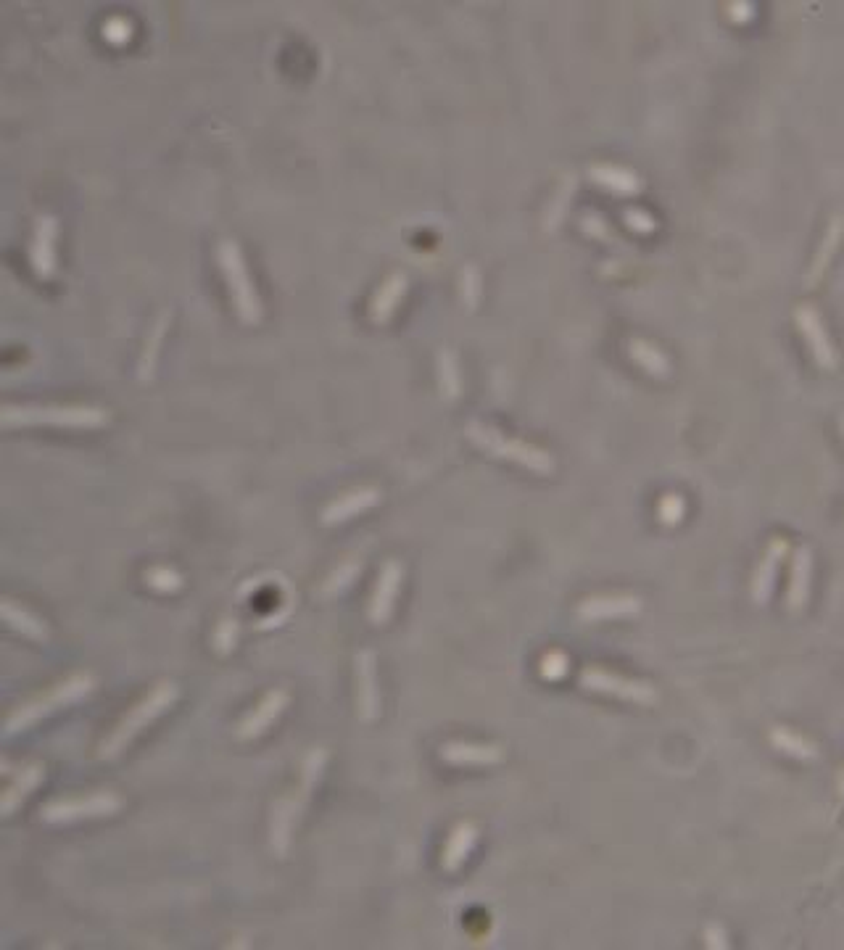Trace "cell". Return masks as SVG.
<instances>
[{
  "label": "cell",
  "instance_id": "836d02e7",
  "mask_svg": "<svg viewBox=\"0 0 844 950\" xmlns=\"http://www.w3.org/2000/svg\"><path fill=\"white\" fill-rule=\"evenodd\" d=\"M583 230H586L589 235H594V238H602V241L618 243V238L610 233V227L604 225L597 214H586V217H583Z\"/></svg>",
  "mask_w": 844,
  "mask_h": 950
},
{
  "label": "cell",
  "instance_id": "8d00e7d4",
  "mask_svg": "<svg viewBox=\"0 0 844 950\" xmlns=\"http://www.w3.org/2000/svg\"><path fill=\"white\" fill-rule=\"evenodd\" d=\"M752 11H755V8H752L750 3H734V6H728V16H731V19H736V22H744V19H750Z\"/></svg>",
  "mask_w": 844,
  "mask_h": 950
},
{
  "label": "cell",
  "instance_id": "7402d4cb",
  "mask_svg": "<svg viewBox=\"0 0 844 950\" xmlns=\"http://www.w3.org/2000/svg\"><path fill=\"white\" fill-rule=\"evenodd\" d=\"M475 842H478V826L470 824V821H462L452 829L449 834V840H446L444 855H441V863H444L446 871H457L462 863L467 861V855L470 850L475 848Z\"/></svg>",
  "mask_w": 844,
  "mask_h": 950
},
{
  "label": "cell",
  "instance_id": "ba28073f",
  "mask_svg": "<svg viewBox=\"0 0 844 950\" xmlns=\"http://www.w3.org/2000/svg\"><path fill=\"white\" fill-rule=\"evenodd\" d=\"M578 681H581V687L591 689V692H604V695L620 697V700L639 702V705H655L657 702L655 687H649L644 681L626 679V676H620V673L604 671V668H597V665L583 668V671L578 673Z\"/></svg>",
  "mask_w": 844,
  "mask_h": 950
},
{
  "label": "cell",
  "instance_id": "484cf974",
  "mask_svg": "<svg viewBox=\"0 0 844 950\" xmlns=\"http://www.w3.org/2000/svg\"><path fill=\"white\" fill-rule=\"evenodd\" d=\"M768 737H771V742L779 747L781 753L794 755V758H802V760L818 758V745L810 742L808 737L797 734V731L786 729V726H773Z\"/></svg>",
  "mask_w": 844,
  "mask_h": 950
},
{
  "label": "cell",
  "instance_id": "ac0fdd59",
  "mask_svg": "<svg viewBox=\"0 0 844 950\" xmlns=\"http://www.w3.org/2000/svg\"><path fill=\"white\" fill-rule=\"evenodd\" d=\"M43 779V763H24V766H19V771H16L11 784H8V790L3 792V816H11V813L37 790V784L43 782Z\"/></svg>",
  "mask_w": 844,
  "mask_h": 950
},
{
  "label": "cell",
  "instance_id": "9a60e30c",
  "mask_svg": "<svg viewBox=\"0 0 844 950\" xmlns=\"http://www.w3.org/2000/svg\"><path fill=\"white\" fill-rule=\"evenodd\" d=\"M56 220L53 217H40L35 227V238L30 246V262L40 278H51L56 270Z\"/></svg>",
  "mask_w": 844,
  "mask_h": 950
},
{
  "label": "cell",
  "instance_id": "d6a6232c",
  "mask_svg": "<svg viewBox=\"0 0 844 950\" xmlns=\"http://www.w3.org/2000/svg\"><path fill=\"white\" fill-rule=\"evenodd\" d=\"M541 671H544L546 679H560L568 671V658L560 655V652H552V655H546L544 665H541Z\"/></svg>",
  "mask_w": 844,
  "mask_h": 950
},
{
  "label": "cell",
  "instance_id": "cb8c5ba5",
  "mask_svg": "<svg viewBox=\"0 0 844 950\" xmlns=\"http://www.w3.org/2000/svg\"><path fill=\"white\" fill-rule=\"evenodd\" d=\"M628 354H631L633 362L644 367L649 375H655V378H668L670 375V359L665 357L657 346L647 344V341H641V338H633V341H628Z\"/></svg>",
  "mask_w": 844,
  "mask_h": 950
},
{
  "label": "cell",
  "instance_id": "e575fe53",
  "mask_svg": "<svg viewBox=\"0 0 844 950\" xmlns=\"http://www.w3.org/2000/svg\"><path fill=\"white\" fill-rule=\"evenodd\" d=\"M726 940H728V937H726V932H723L721 924H710V927L705 929V943H707V948L726 950V948H728Z\"/></svg>",
  "mask_w": 844,
  "mask_h": 950
},
{
  "label": "cell",
  "instance_id": "1f68e13d",
  "mask_svg": "<svg viewBox=\"0 0 844 950\" xmlns=\"http://www.w3.org/2000/svg\"><path fill=\"white\" fill-rule=\"evenodd\" d=\"M623 220H626L628 227H633L636 233H652V230L657 227V222H655V217H652V214H647L644 209H633V206L623 212Z\"/></svg>",
  "mask_w": 844,
  "mask_h": 950
},
{
  "label": "cell",
  "instance_id": "74e56055",
  "mask_svg": "<svg viewBox=\"0 0 844 950\" xmlns=\"http://www.w3.org/2000/svg\"><path fill=\"white\" fill-rule=\"evenodd\" d=\"M839 795L844 797V774H842V782H839Z\"/></svg>",
  "mask_w": 844,
  "mask_h": 950
},
{
  "label": "cell",
  "instance_id": "f35d334b",
  "mask_svg": "<svg viewBox=\"0 0 844 950\" xmlns=\"http://www.w3.org/2000/svg\"><path fill=\"white\" fill-rule=\"evenodd\" d=\"M842 433H844V415H842Z\"/></svg>",
  "mask_w": 844,
  "mask_h": 950
},
{
  "label": "cell",
  "instance_id": "277c9868",
  "mask_svg": "<svg viewBox=\"0 0 844 950\" xmlns=\"http://www.w3.org/2000/svg\"><path fill=\"white\" fill-rule=\"evenodd\" d=\"M0 420L6 428L16 425H59V428H98L109 423V412L101 407H3Z\"/></svg>",
  "mask_w": 844,
  "mask_h": 950
},
{
  "label": "cell",
  "instance_id": "ffe728a7",
  "mask_svg": "<svg viewBox=\"0 0 844 950\" xmlns=\"http://www.w3.org/2000/svg\"><path fill=\"white\" fill-rule=\"evenodd\" d=\"M842 238H844V214H837V217L829 222V227H826L821 249H818L813 264H810L808 275H805V288H815V285L821 283L823 272L829 270L831 259H834V254H837Z\"/></svg>",
  "mask_w": 844,
  "mask_h": 950
},
{
  "label": "cell",
  "instance_id": "44dd1931",
  "mask_svg": "<svg viewBox=\"0 0 844 950\" xmlns=\"http://www.w3.org/2000/svg\"><path fill=\"white\" fill-rule=\"evenodd\" d=\"M0 607H3V618H6V623L14 631L30 636V639H35V642H48V639H51V631H48V626H45V621L40 618V615H35L32 610L19 605V602L8 600V597L3 600V605Z\"/></svg>",
  "mask_w": 844,
  "mask_h": 950
},
{
  "label": "cell",
  "instance_id": "e0dca14e",
  "mask_svg": "<svg viewBox=\"0 0 844 950\" xmlns=\"http://www.w3.org/2000/svg\"><path fill=\"white\" fill-rule=\"evenodd\" d=\"M380 491L372 489V486H364V489H354L349 494H343V497L333 499L325 510H322V523L325 526H335V523H343V520L354 518L359 512H364L367 507L378 505Z\"/></svg>",
  "mask_w": 844,
  "mask_h": 950
},
{
  "label": "cell",
  "instance_id": "d6986e66",
  "mask_svg": "<svg viewBox=\"0 0 844 950\" xmlns=\"http://www.w3.org/2000/svg\"><path fill=\"white\" fill-rule=\"evenodd\" d=\"M441 758L452 766H491L504 758L502 747L470 745V742H446L441 747Z\"/></svg>",
  "mask_w": 844,
  "mask_h": 950
},
{
  "label": "cell",
  "instance_id": "6da1fadb",
  "mask_svg": "<svg viewBox=\"0 0 844 950\" xmlns=\"http://www.w3.org/2000/svg\"><path fill=\"white\" fill-rule=\"evenodd\" d=\"M325 766H328V750H325V747H312V750L306 753L304 763H301L299 784L272 805L270 848L277 858H285V853L291 848L293 829H296L301 813H304V808L309 805V800H312V792L317 790Z\"/></svg>",
  "mask_w": 844,
  "mask_h": 950
},
{
  "label": "cell",
  "instance_id": "4dcf8cb0",
  "mask_svg": "<svg viewBox=\"0 0 844 950\" xmlns=\"http://www.w3.org/2000/svg\"><path fill=\"white\" fill-rule=\"evenodd\" d=\"M146 584L159 592H175L182 586V578L169 568H151L146 570Z\"/></svg>",
  "mask_w": 844,
  "mask_h": 950
},
{
  "label": "cell",
  "instance_id": "4316f807",
  "mask_svg": "<svg viewBox=\"0 0 844 950\" xmlns=\"http://www.w3.org/2000/svg\"><path fill=\"white\" fill-rule=\"evenodd\" d=\"M438 375H441V388L449 399L459 396V373H457V359L449 349L438 354Z\"/></svg>",
  "mask_w": 844,
  "mask_h": 950
},
{
  "label": "cell",
  "instance_id": "f546056e",
  "mask_svg": "<svg viewBox=\"0 0 844 950\" xmlns=\"http://www.w3.org/2000/svg\"><path fill=\"white\" fill-rule=\"evenodd\" d=\"M684 512H686V502H684V497H678V494H665L660 507H657L660 523H665V526H676V523H681Z\"/></svg>",
  "mask_w": 844,
  "mask_h": 950
},
{
  "label": "cell",
  "instance_id": "f1b7e54d",
  "mask_svg": "<svg viewBox=\"0 0 844 950\" xmlns=\"http://www.w3.org/2000/svg\"><path fill=\"white\" fill-rule=\"evenodd\" d=\"M235 644H238V621L235 618H222L214 634H211V647L219 655H230L235 650Z\"/></svg>",
  "mask_w": 844,
  "mask_h": 950
},
{
  "label": "cell",
  "instance_id": "d4e9b609",
  "mask_svg": "<svg viewBox=\"0 0 844 950\" xmlns=\"http://www.w3.org/2000/svg\"><path fill=\"white\" fill-rule=\"evenodd\" d=\"M591 177H594L599 185H604V188L615 190V193H623V196H633V193H639L641 190L639 177L623 167L597 164V167H591Z\"/></svg>",
  "mask_w": 844,
  "mask_h": 950
},
{
  "label": "cell",
  "instance_id": "5bb4252c",
  "mask_svg": "<svg viewBox=\"0 0 844 950\" xmlns=\"http://www.w3.org/2000/svg\"><path fill=\"white\" fill-rule=\"evenodd\" d=\"M641 610V600L633 594H607V597H589L578 605V618L583 621H604V618H623Z\"/></svg>",
  "mask_w": 844,
  "mask_h": 950
},
{
  "label": "cell",
  "instance_id": "83f0119b",
  "mask_svg": "<svg viewBox=\"0 0 844 950\" xmlns=\"http://www.w3.org/2000/svg\"><path fill=\"white\" fill-rule=\"evenodd\" d=\"M169 315H161L159 322L153 325L151 338L146 341V351H143V359H140V378H151L153 365H156V354H159L161 338H164V325H167Z\"/></svg>",
  "mask_w": 844,
  "mask_h": 950
},
{
  "label": "cell",
  "instance_id": "8992f818",
  "mask_svg": "<svg viewBox=\"0 0 844 950\" xmlns=\"http://www.w3.org/2000/svg\"><path fill=\"white\" fill-rule=\"evenodd\" d=\"M217 254L219 264H222V270H225L227 283H230V293H233L238 315H241L243 322L254 325V322L262 320V304H259V296H256L254 291V283L248 278L241 249H238L233 241H219Z\"/></svg>",
  "mask_w": 844,
  "mask_h": 950
},
{
  "label": "cell",
  "instance_id": "8fae6325",
  "mask_svg": "<svg viewBox=\"0 0 844 950\" xmlns=\"http://www.w3.org/2000/svg\"><path fill=\"white\" fill-rule=\"evenodd\" d=\"M357 713L362 721H375L380 713L378 658L372 650L357 652Z\"/></svg>",
  "mask_w": 844,
  "mask_h": 950
},
{
  "label": "cell",
  "instance_id": "7a4b0ae2",
  "mask_svg": "<svg viewBox=\"0 0 844 950\" xmlns=\"http://www.w3.org/2000/svg\"><path fill=\"white\" fill-rule=\"evenodd\" d=\"M177 695H180V689H177L175 681H161V684H156V687H153L143 700L135 702V705L124 713L122 721L111 729L109 737L103 739L101 750H98V758L101 760L117 758L124 747L130 745L132 739L138 737L140 731L146 729L148 724H153L164 710H169L172 705H175Z\"/></svg>",
  "mask_w": 844,
  "mask_h": 950
},
{
  "label": "cell",
  "instance_id": "d590c367",
  "mask_svg": "<svg viewBox=\"0 0 844 950\" xmlns=\"http://www.w3.org/2000/svg\"><path fill=\"white\" fill-rule=\"evenodd\" d=\"M462 283H465V291H470V299H467V304L473 307L475 299H478V283H481V280H478V272H475V267H467V270L462 272Z\"/></svg>",
  "mask_w": 844,
  "mask_h": 950
},
{
  "label": "cell",
  "instance_id": "7c38bea8",
  "mask_svg": "<svg viewBox=\"0 0 844 950\" xmlns=\"http://www.w3.org/2000/svg\"><path fill=\"white\" fill-rule=\"evenodd\" d=\"M288 700H291L288 689H283V687L270 689V692L259 700V705H256L254 710H248L246 716H243V721L238 724V737L241 739L262 737L264 731L270 729L277 718H280V713L288 708Z\"/></svg>",
  "mask_w": 844,
  "mask_h": 950
},
{
  "label": "cell",
  "instance_id": "4fadbf2b",
  "mask_svg": "<svg viewBox=\"0 0 844 950\" xmlns=\"http://www.w3.org/2000/svg\"><path fill=\"white\" fill-rule=\"evenodd\" d=\"M786 552H789V544H786V539H779V536L765 549L763 560H760L755 576H752V600H755V605L763 607L765 602L771 600L773 584H776V576H779L781 560L786 557Z\"/></svg>",
  "mask_w": 844,
  "mask_h": 950
},
{
  "label": "cell",
  "instance_id": "3957f363",
  "mask_svg": "<svg viewBox=\"0 0 844 950\" xmlns=\"http://www.w3.org/2000/svg\"><path fill=\"white\" fill-rule=\"evenodd\" d=\"M95 679L90 673H74L69 679L59 681V684H53L51 689H45L40 695H35L32 700L22 702L19 708L8 716L6 721V734L8 737H14L19 731L30 729L32 724H37L40 718L51 716L59 708H66V705H72L80 697H85L93 689Z\"/></svg>",
  "mask_w": 844,
  "mask_h": 950
},
{
  "label": "cell",
  "instance_id": "5b68a950",
  "mask_svg": "<svg viewBox=\"0 0 844 950\" xmlns=\"http://www.w3.org/2000/svg\"><path fill=\"white\" fill-rule=\"evenodd\" d=\"M467 436H470L473 444L486 449L488 454L517 462V465H523V468L533 470V473L549 475L554 470L552 454H546L544 449L528 444V441L510 439V436H504V433L496 431V428H488V425L475 423L473 420V423L467 425Z\"/></svg>",
  "mask_w": 844,
  "mask_h": 950
},
{
  "label": "cell",
  "instance_id": "603a6c76",
  "mask_svg": "<svg viewBox=\"0 0 844 950\" xmlns=\"http://www.w3.org/2000/svg\"><path fill=\"white\" fill-rule=\"evenodd\" d=\"M404 291H407V275H401V272L391 275L386 283L380 285V291L375 293V299H372V307H370L372 322L383 325V322L391 320L393 309L399 307Z\"/></svg>",
  "mask_w": 844,
  "mask_h": 950
},
{
  "label": "cell",
  "instance_id": "30bf717a",
  "mask_svg": "<svg viewBox=\"0 0 844 950\" xmlns=\"http://www.w3.org/2000/svg\"><path fill=\"white\" fill-rule=\"evenodd\" d=\"M401 578H404V565L399 560H388L383 570H380L378 584H375V592L370 597V607H367V618H370L372 626H386L388 623L393 613V602L399 597Z\"/></svg>",
  "mask_w": 844,
  "mask_h": 950
},
{
  "label": "cell",
  "instance_id": "2e32d148",
  "mask_svg": "<svg viewBox=\"0 0 844 950\" xmlns=\"http://www.w3.org/2000/svg\"><path fill=\"white\" fill-rule=\"evenodd\" d=\"M810 576H813V552L810 547L794 549L792 573H789V592H786V607L792 613H800L808 605Z\"/></svg>",
  "mask_w": 844,
  "mask_h": 950
},
{
  "label": "cell",
  "instance_id": "52a82bcc",
  "mask_svg": "<svg viewBox=\"0 0 844 950\" xmlns=\"http://www.w3.org/2000/svg\"><path fill=\"white\" fill-rule=\"evenodd\" d=\"M122 808V797L114 792H93V795L80 797H61L51 800L40 808V819L48 824H69L80 819H101L111 816Z\"/></svg>",
  "mask_w": 844,
  "mask_h": 950
},
{
  "label": "cell",
  "instance_id": "9c48e42d",
  "mask_svg": "<svg viewBox=\"0 0 844 950\" xmlns=\"http://www.w3.org/2000/svg\"><path fill=\"white\" fill-rule=\"evenodd\" d=\"M794 320H797V328H800L805 344L813 351L815 362H818L823 370L834 373L839 367V354L837 349H834V344H831L826 328H823L821 315H818L810 304H800V307L794 309Z\"/></svg>",
  "mask_w": 844,
  "mask_h": 950
}]
</instances>
